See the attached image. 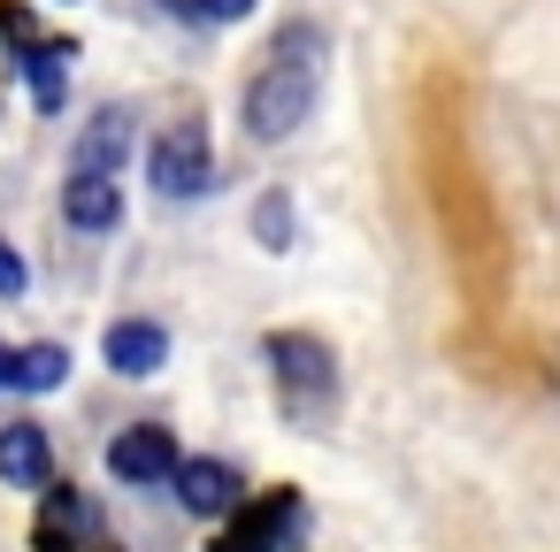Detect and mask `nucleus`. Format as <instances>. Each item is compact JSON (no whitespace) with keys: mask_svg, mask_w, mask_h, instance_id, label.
<instances>
[{"mask_svg":"<svg viewBox=\"0 0 560 552\" xmlns=\"http://www.w3.org/2000/svg\"><path fill=\"white\" fill-rule=\"evenodd\" d=\"M323 55H330V39H323L315 24H284V32L269 39V62H261V70H254V85H246V131H254L261 146L292 139V131L315 116Z\"/></svg>","mask_w":560,"mask_h":552,"instance_id":"nucleus-1","label":"nucleus"},{"mask_svg":"<svg viewBox=\"0 0 560 552\" xmlns=\"http://www.w3.org/2000/svg\"><path fill=\"white\" fill-rule=\"evenodd\" d=\"M269 368H277V391H284V414L292 422H315L323 407H330V353H323V338H300V330H277L269 338Z\"/></svg>","mask_w":560,"mask_h":552,"instance_id":"nucleus-2","label":"nucleus"},{"mask_svg":"<svg viewBox=\"0 0 560 552\" xmlns=\"http://www.w3.org/2000/svg\"><path fill=\"white\" fill-rule=\"evenodd\" d=\"M147 177H154L162 200H192V192H208V177H215V146H208V131H200V124H170V131L154 139V154H147Z\"/></svg>","mask_w":560,"mask_h":552,"instance_id":"nucleus-3","label":"nucleus"},{"mask_svg":"<svg viewBox=\"0 0 560 552\" xmlns=\"http://www.w3.org/2000/svg\"><path fill=\"white\" fill-rule=\"evenodd\" d=\"M108 475L116 483H170L177 475V437L162 430V422H131V430H116V445H108Z\"/></svg>","mask_w":560,"mask_h":552,"instance_id":"nucleus-4","label":"nucleus"},{"mask_svg":"<svg viewBox=\"0 0 560 552\" xmlns=\"http://www.w3.org/2000/svg\"><path fill=\"white\" fill-rule=\"evenodd\" d=\"M101 353H108V368H116V376H162V361H170V330L131 315V322H108Z\"/></svg>","mask_w":560,"mask_h":552,"instance_id":"nucleus-5","label":"nucleus"},{"mask_svg":"<svg viewBox=\"0 0 560 552\" xmlns=\"http://www.w3.org/2000/svg\"><path fill=\"white\" fill-rule=\"evenodd\" d=\"M177 506L185 514H200V521H223L231 506H238V475L223 468V460H177Z\"/></svg>","mask_w":560,"mask_h":552,"instance_id":"nucleus-6","label":"nucleus"},{"mask_svg":"<svg viewBox=\"0 0 560 552\" xmlns=\"http://www.w3.org/2000/svg\"><path fill=\"white\" fill-rule=\"evenodd\" d=\"M0 483H16V491H47L55 483V453H47L39 422H9V430H0Z\"/></svg>","mask_w":560,"mask_h":552,"instance_id":"nucleus-7","label":"nucleus"},{"mask_svg":"<svg viewBox=\"0 0 560 552\" xmlns=\"http://www.w3.org/2000/svg\"><path fill=\"white\" fill-rule=\"evenodd\" d=\"M131 154V108H101L85 131H78V177H116V162Z\"/></svg>","mask_w":560,"mask_h":552,"instance_id":"nucleus-8","label":"nucleus"},{"mask_svg":"<svg viewBox=\"0 0 560 552\" xmlns=\"http://www.w3.org/2000/svg\"><path fill=\"white\" fill-rule=\"evenodd\" d=\"M62 376H70V353L62 345H16V353H0V391H62Z\"/></svg>","mask_w":560,"mask_h":552,"instance_id":"nucleus-9","label":"nucleus"},{"mask_svg":"<svg viewBox=\"0 0 560 552\" xmlns=\"http://www.w3.org/2000/svg\"><path fill=\"white\" fill-rule=\"evenodd\" d=\"M62 215H70L78 231H116V215H124V192H116V177H78V169H70Z\"/></svg>","mask_w":560,"mask_h":552,"instance_id":"nucleus-10","label":"nucleus"},{"mask_svg":"<svg viewBox=\"0 0 560 552\" xmlns=\"http://www.w3.org/2000/svg\"><path fill=\"white\" fill-rule=\"evenodd\" d=\"M24 78H32V101L39 108H62V62H70V47L62 39H24Z\"/></svg>","mask_w":560,"mask_h":552,"instance_id":"nucleus-11","label":"nucleus"},{"mask_svg":"<svg viewBox=\"0 0 560 552\" xmlns=\"http://www.w3.org/2000/svg\"><path fill=\"white\" fill-rule=\"evenodd\" d=\"M254 231H261V246H269V254H284V246H292V208L269 192V200L254 208Z\"/></svg>","mask_w":560,"mask_h":552,"instance_id":"nucleus-12","label":"nucleus"},{"mask_svg":"<svg viewBox=\"0 0 560 552\" xmlns=\"http://www.w3.org/2000/svg\"><path fill=\"white\" fill-rule=\"evenodd\" d=\"M192 9V24H238V16H254V0H185Z\"/></svg>","mask_w":560,"mask_h":552,"instance_id":"nucleus-13","label":"nucleus"},{"mask_svg":"<svg viewBox=\"0 0 560 552\" xmlns=\"http://www.w3.org/2000/svg\"><path fill=\"white\" fill-rule=\"evenodd\" d=\"M24 284H32L24 254H16V246H0V300H24Z\"/></svg>","mask_w":560,"mask_h":552,"instance_id":"nucleus-14","label":"nucleus"},{"mask_svg":"<svg viewBox=\"0 0 560 552\" xmlns=\"http://www.w3.org/2000/svg\"><path fill=\"white\" fill-rule=\"evenodd\" d=\"M162 9H170V16H185V24H192V9H185V0H162Z\"/></svg>","mask_w":560,"mask_h":552,"instance_id":"nucleus-15","label":"nucleus"}]
</instances>
